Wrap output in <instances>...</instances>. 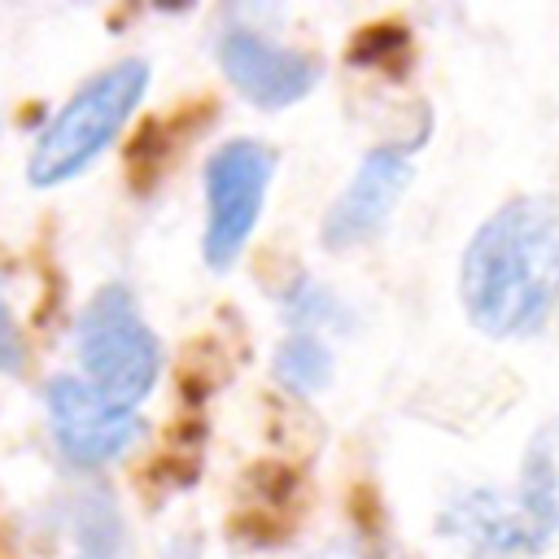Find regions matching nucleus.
<instances>
[{
	"instance_id": "1",
	"label": "nucleus",
	"mask_w": 559,
	"mask_h": 559,
	"mask_svg": "<svg viewBox=\"0 0 559 559\" xmlns=\"http://www.w3.org/2000/svg\"><path fill=\"white\" fill-rule=\"evenodd\" d=\"M467 319L485 336H533L559 306V197L528 192L498 205L459 266Z\"/></svg>"
},
{
	"instance_id": "2",
	"label": "nucleus",
	"mask_w": 559,
	"mask_h": 559,
	"mask_svg": "<svg viewBox=\"0 0 559 559\" xmlns=\"http://www.w3.org/2000/svg\"><path fill=\"white\" fill-rule=\"evenodd\" d=\"M144 87H148V61H140V57H127V61L92 74L39 131V140L26 157V179L35 188H52V183L83 175L114 144V135L140 105Z\"/></svg>"
},
{
	"instance_id": "3",
	"label": "nucleus",
	"mask_w": 559,
	"mask_h": 559,
	"mask_svg": "<svg viewBox=\"0 0 559 559\" xmlns=\"http://www.w3.org/2000/svg\"><path fill=\"white\" fill-rule=\"evenodd\" d=\"M74 345L87 384L118 406L135 411V402H144L157 384L162 349L127 284H105L92 293V301L79 314Z\"/></svg>"
},
{
	"instance_id": "4",
	"label": "nucleus",
	"mask_w": 559,
	"mask_h": 559,
	"mask_svg": "<svg viewBox=\"0 0 559 559\" xmlns=\"http://www.w3.org/2000/svg\"><path fill=\"white\" fill-rule=\"evenodd\" d=\"M275 153L262 140H227L205 162V240L210 271H231L245 253L271 188Z\"/></svg>"
},
{
	"instance_id": "5",
	"label": "nucleus",
	"mask_w": 559,
	"mask_h": 559,
	"mask_svg": "<svg viewBox=\"0 0 559 559\" xmlns=\"http://www.w3.org/2000/svg\"><path fill=\"white\" fill-rule=\"evenodd\" d=\"M437 533L472 559H524V555H537L555 528L546 520H537L520 493L507 498V493L480 485V489L454 493L441 507Z\"/></svg>"
},
{
	"instance_id": "6",
	"label": "nucleus",
	"mask_w": 559,
	"mask_h": 559,
	"mask_svg": "<svg viewBox=\"0 0 559 559\" xmlns=\"http://www.w3.org/2000/svg\"><path fill=\"white\" fill-rule=\"evenodd\" d=\"M48 428L70 463H109L144 437V419L131 406L109 402L79 376H57L44 389Z\"/></svg>"
},
{
	"instance_id": "7",
	"label": "nucleus",
	"mask_w": 559,
	"mask_h": 559,
	"mask_svg": "<svg viewBox=\"0 0 559 559\" xmlns=\"http://www.w3.org/2000/svg\"><path fill=\"white\" fill-rule=\"evenodd\" d=\"M218 66L236 83V92L245 100H253L258 109L297 105L323 74L319 57L284 48V44H275L249 26H227L218 35Z\"/></svg>"
},
{
	"instance_id": "8",
	"label": "nucleus",
	"mask_w": 559,
	"mask_h": 559,
	"mask_svg": "<svg viewBox=\"0 0 559 559\" xmlns=\"http://www.w3.org/2000/svg\"><path fill=\"white\" fill-rule=\"evenodd\" d=\"M406 183H411V157L393 144L371 148L358 162L349 188L323 214V227H319L323 245L328 249H349V245L371 240L384 227V218L393 214V201L406 192Z\"/></svg>"
},
{
	"instance_id": "9",
	"label": "nucleus",
	"mask_w": 559,
	"mask_h": 559,
	"mask_svg": "<svg viewBox=\"0 0 559 559\" xmlns=\"http://www.w3.org/2000/svg\"><path fill=\"white\" fill-rule=\"evenodd\" d=\"M70 559H127V528L105 489H87L66 507Z\"/></svg>"
},
{
	"instance_id": "10",
	"label": "nucleus",
	"mask_w": 559,
	"mask_h": 559,
	"mask_svg": "<svg viewBox=\"0 0 559 559\" xmlns=\"http://www.w3.org/2000/svg\"><path fill=\"white\" fill-rule=\"evenodd\" d=\"M520 498L537 520L559 528V419L533 432L520 463Z\"/></svg>"
},
{
	"instance_id": "11",
	"label": "nucleus",
	"mask_w": 559,
	"mask_h": 559,
	"mask_svg": "<svg viewBox=\"0 0 559 559\" xmlns=\"http://www.w3.org/2000/svg\"><path fill=\"white\" fill-rule=\"evenodd\" d=\"M275 380L293 393H319L332 380V349L314 332H293L275 354Z\"/></svg>"
},
{
	"instance_id": "12",
	"label": "nucleus",
	"mask_w": 559,
	"mask_h": 559,
	"mask_svg": "<svg viewBox=\"0 0 559 559\" xmlns=\"http://www.w3.org/2000/svg\"><path fill=\"white\" fill-rule=\"evenodd\" d=\"M0 371H4V376L26 371V345H22V332H17V323H13L4 297H0Z\"/></svg>"
}]
</instances>
